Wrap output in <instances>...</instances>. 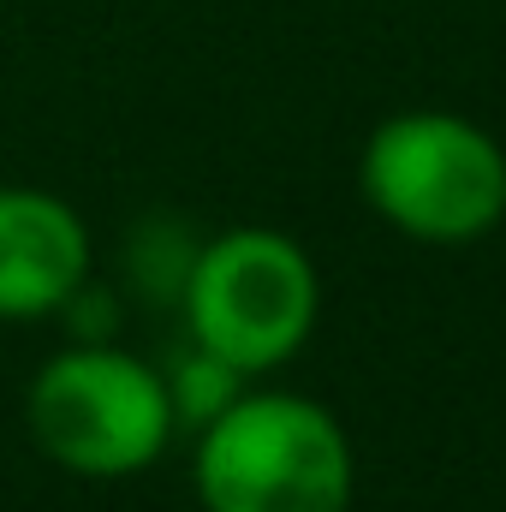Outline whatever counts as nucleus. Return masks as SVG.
<instances>
[{"instance_id":"f257e3e1","label":"nucleus","mask_w":506,"mask_h":512,"mask_svg":"<svg viewBox=\"0 0 506 512\" xmlns=\"http://www.w3.org/2000/svg\"><path fill=\"white\" fill-rule=\"evenodd\" d=\"M191 489L203 512H352V435L310 393L245 387L197 429Z\"/></svg>"},{"instance_id":"f03ea898","label":"nucleus","mask_w":506,"mask_h":512,"mask_svg":"<svg viewBox=\"0 0 506 512\" xmlns=\"http://www.w3.org/2000/svg\"><path fill=\"white\" fill-rule=\"evenodd\" d=\"M24 429L48 465L90 483L149 471L179 435L161 364L114 340H72L54 352L24 387Z\"/></svg>"},{"instance_id":"7ed1b4c3","label":"nucleus","mask_w":506,"mask_h":512,"mask_svg":"<svg viewBox=\"0 0 506 512\" xmlns=\"http://www.w3.org/2000/svg\"><path fill=\"white\" fill-rule=\"evenodd\" d=\"M358 191L417 245H477L506 221V149L453 108H405L364 137Z\"/></svg>"},{"instance_id":"20e7f679","label":"nucleus","mask_w":506,"mask_h":512,"mask_svg":"<svg viewBox=\"0 0 506 512\" xmlns=\"http://www.w3.org/2000/svg\"><path fill=\"white\" fill-rule=\"evenodd\" d=\"M179 310L191 346L227 358L256 382L310 346L322 316V274L292 233L233 227L191 251Z\"/></svg>"},{"instance_id":"39448f33","label":"nucleus","mask_w":506,"mask_h":512,"mask_svg":"<svg viewBox=\"0 0 506 512\" xmlns=\"http://www.w3.org/2000/svg\"><path fill=\"white\" fill-rule=\"evenodd\" d=\"M84 215L42 185H0V322H42L90 280Z\"/></svg>"},{"instance_id":"423d86ee","label":"nucleus","mask_w":506,"mask_h":512,"mask_svg":"<svg viewBox=\"0 0 506 512\" xmlns=\"http://www.w3.org/2000/svg\"><path fill=\"white\" fill-rule=\"evenodd\" d=\"M167 399H173V423L179 429H203V423H215L245 387H251V376L245 370H233L227 358H215V352H203V346H185L167 370Z\"/></svg>"}]
</instances>
